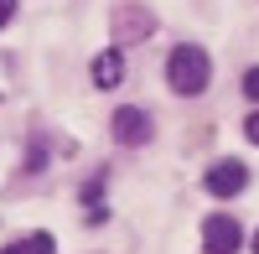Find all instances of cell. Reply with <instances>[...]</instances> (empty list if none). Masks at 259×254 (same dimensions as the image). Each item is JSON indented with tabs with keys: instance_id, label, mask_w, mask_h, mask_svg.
<instances>
[{
	"instance_id": "obj_1",
	"label": "cell",
	"mask_w": 259,
	"mask_h": 254,
	"mask_svg": "<svg viewBox=\"0 0 259 254\" xmlns=\"http://www.w3.org/2000/svg\"><path fill=\"white\" fill-rule=\"evenodd\" d=\"M166 83H171L182 99H197L207 83H212V57L197 47V41H182V47H171V57H166Z\"/></svg>"
},
{
	"instance_id": "obj_2",
	"label": "cell",
	"mask_w": 259,
	"mask_h": 254,
	"mask_svg": "<svg viewBox=\"0 0 259 254\" xmlns=\"http://www.w3.org/2000/svg\"><path fill=\"white\" fill-rule=\"evenodd\" d=\"M202 182H207V192H212V197H239L244 187H249V166H244V161H233V156H223V161H212V166H207V177H202Z\"/></svg>"
},
{
	"instance_id": "obj_3",
	"label": "cell",
	"mask_w": 259,
	"mask_h": 254,
	"mask_svg": "<svg viewBox=\"0 0 259 254\" xmlns=\"http://www.w3.org/2000/svg\"><path fill=\"white\" fill-rule=\"evenodd\" d=\"M239 244H244V228L233 223L228 213H212L202 223V249L207 254H239Z\"/></svg>"
},
{
	"instance_id": "obj_4",
	"label": "cell",
	"mask_w": 259,
	"mask_h": 254,
	"mask_svg": "<svg viewBox=\"0 0 259 254\" xmlns=\"http://www.w3.org/2000/svg\"><path fill=\"white\" fill-rule=\"evenodd\" d=\"M109 130H114V140H119V145H145V140H150V114H145V109H135V104H124V109H114Z\"/></svg>"
},
{
	"instance_id": "obj_5",
	"label": "cell",
	"mask_w": 259,
	"mask_h": 254,
	"mask_svg": "<svg viewBox=\"0 0 259 254\" xmlns=\"http://www.w3.org/2000/svg\"><path fill=\"white\" fill-rule=\"evenodd\" d=\"M114 31H119V47H135V41L150 31V16H145L140 6H124V11L114 16Z\"/></svg>"
},
{
	"instance_id": "obj_6",
	"label": "cell",
	"mask_w": 259,
	"mask_h": 254,
	"mask_svg": "<svg viewBox=\"0 0 259 254\" xmlns=\"http://www.w3.org/2000/svg\"><path fill=\"white\" fill-rule=\"evenodd\" d=\"M119 78H124V47H104L94 57V83L99 89H114Z\"/></svg>"
},
{
	"instance_id": "obj_7",
	"label": "cell",
	"mask_w": 259,
	"mask_h": 254,
	"mask_svg": "<svg viewBox=\"0 0 259 254\" xmlns=\"http://www.w3.org/2000/svg\"><path fill=\"white\" fill-rule=\"evenodd\" d=\"M11 254H57V239H52V234H26Z\"/></svg>"
},
{
	"instance_id": "obj_8",
	"label": "cell",
	"mask_w": 259,
	"mask_h": 254,
	"mask_svg": "<svg viewBox=\"0 0 259 254\" xmlns=\"http://www.w3.org/2000/svg\"><path fill=\"white\" fill-rule=\"evenodd\" d=\"M244 94L259 104V68H249V73H244Z\"/></svg>"
},
{
	"instance_id": "obj_9",
	"label": "cell",
	"mask_w": 259,
	"mask_h": 254,
	"mask_svg": "<svg viewBox=\"0 0 259 254\" xmlns=\"http://www.w3.org/2000/svg\"><path fill=\"white\" fill-rule=\"evenodd\" d=\"M244 135H249V140L259 145V114H249V124H244Z\"/></svg>"
},
{
	"instance_id": "obj_10",
	"label": "cell",
	"mask_w": 259,
	"mask_h": 254,
	"mask_svg": "<svg viewBox=\"0 0 259 254\" xmlns=\"http://www.w3.org/2000/svg\"><path fill=\"white\" fill-rule=\"evenodd\" d=\"M11 16H16V0H0V26H6Z\"/></svg>"
},
{
	"instance_id": "obj_11",
	"label": "cell",
	"mask_w": 259,
	"mask_h": 254,
	"mask_svg": "<svg viewBox=\"0 0 259 254\" xmlns=\"http://www.w3.org/2000/svg\"><path fill=\"white\" fill-rule=\"evenodd\" d=\"M254 254H259V234H254Z\"/></svg>"
}]
</instances>
